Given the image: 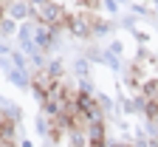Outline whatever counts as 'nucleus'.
Listing matches in <instances>:
<instances>
[{
	"mask_svg": "<svg viewBox=\"0 0 158 147\" xmlns=\"http://www.w3.org/2000/svg\"><path fill=\"white\" fill-rule=\"evenodd\" d=\"M56 82H59V76H56V74H51V71H37V74L31 76V88L40 93V99H43V96H48V93L54 91Z\"/></svg>",
	"mask_w": 158,
	"mask_h": 147,
	"instance_id": "obj_3",
	"label": "nucleus"
},
{
	"mask_svg": "<svg viewBox=\"0 0 158 147\" xmlns=\"http://www.w3.org/2000/svg\"><path fill=\"white\" fill-rule=\"evenodd\" d=\"M31 11H34V17L40 20V23L48 26V28H54V26H71V14L62 6L51 3V0H37V3L31 6Z\"/></svg>",
	"mask_w": 158,
	"mask_h": 147,
	"instance_id": "obj_1",
	"label": "nucleus"
},
{
	"mask_svg": "<svg viewBox=\"0 0 158 147\" xmlns=\"http://www.w3.org/2000/svg\"><path fill=\"white\" fill-rule=\"evenodd\" d=\"M3 11H6V0H0V17H3Z\"/></svg>",
	"mask_w": 158,
	"mask_h": 147,
	"instance_id": "obj_6",
	"label": "nucleus"
},
{
	"mask_svg": "<svg viewBox=\"0 0 158 147\" xmlns=\"http://www.w3.org/2000/svg\"><path fill=\"white\" fill-rule=\"evenodd\" d=\"M96 26H102V20H99L93 11H82V14H71V31L73 34H90V31H96Z\"/></svg>",
	"mask_w": 158,
	"mask_h": 147,
	"instance_id": "obj_2",
	"label": "nucleus"
},
{
	"mask_svg": "<svg viewBox=\"0 0 158 147\" xmlns=\"http://www.w3.org/2000/svg\"><path fill=\"white\" fill-rule=\"evenodd\" d=\"M79 3H82V11H96L99 0H79Z\"/></svg>",
	"mask_w": 158,
	"mask_h": 147,
	"instance_id": "obj_5",
	"label": "nucleus"
},
{
	"mask_svg": "<svg viewBox=\"0 0 158 147\" xmlns=\"http://www.w3.org/2000/svg\"><path fill=\"white\" fill-rule=\"evenodd\" d=\"M3 139H14V119L9 113H0V141Z\"/></svg>",
	"mask_w": 158,
	"mask_h": 147,
	"instance_id": "obj_4",
	"label": "nucleus"
}]
</instances>
